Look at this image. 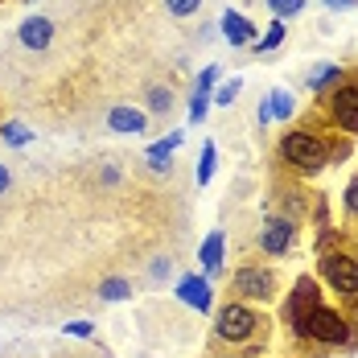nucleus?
<instances>
[{"instance_id": "1", "label": "nucleus", "mask_w": 358, "mask_h": 358, "mask_svg": "<svg viewBox=\"0 0 358 358\" xmlns=\"http://www.w3.org/2000/svg\"><path fill=\"white\" fill-rule=\"evenodd\" d=\"M215 346L231 350L239 358H255L264 355L268 346V317L255 309V305H243V301H227L215 309Z\"/></svg>"}, {"instance_id": "2", "label": "nucleus", "mask_w": 358, "mask_h": 358, "mask_svg": "<svg viewBox=\"0 0 358 358\" xmlns=\"http://www.w3.org/2000/svg\"><path fill=\"white\" fill-rule=\"evenodd\" d=\"M329 136L334 132H317V128H292L276 144V161L288 173L301 178H317L322 169H329Z\"/></svg>"}, {"instance_id": "3", "label": "nucleus", "mask_w": 358, "mask_h": 358, "mask_svg": "<svg viewBox=\"0 0 358 358\" xmlns=\"http://www.w3.org/2000/svg\"><path fill=\"white\" fill-rule=\"evenodd\" d=\"M309 346H322V350H358V317H350L342 305H317V313L309 317V334H305Z\"/></svg>"}, {"instance_id": "4", "label": "nucleus", "mask_w": 358, "mask_h": 358, "mask_svg": "<svg viewBox=\"0 0 358 358\" xmlns=\"http://www.w3.org/2000/svg\"><path fill=\"white\" fill-rule=\"evenodd\" d=\"M313 276H317V285L329 288L338 301H358V251L350 248V243L317 251Z\"/></svg>"}, {"instance_id": "5", "label": "nucleus", "mask_w": 358, "mask_h": 358, "mask_svg": "<svg viewBox=\"0 0 358 358\" xmlns=\"http://www.w3.org/2000/svg\"><path fill=\"white\" fill-rule=\"evenodd\" d=\"M280 292V276L276 268L268 264H239L231 272V301H243V305H255V309H268Z\"/></svg>"}, {"instance_id": "6", "label": "nucleus", "mask_w": 358, "mask_h": 358, "mask_svg": "<svg viewBox=\"0 0 358 358\" xmlns=\"http://www.w3.org/2000/svg\"><path fill=\"white\" fill-rule=\"evenodd\" d=\"M322 111L329 132L358 141V71L346 74V83H338L329 95H322Z\"/></svg>"}, {"instance_id": "7", "label": "nucleus", "mask_w": 358, "mask_h": 358, "mask_svg": "<svg viewBox=\"0 0 358 358\" xmlns=\"http://www.w3.org/2000/svg\"><path fill=\"white\" fill-rule=\"evenodd\" d=\"M317 305H322L317 276H296V285L288 288V296H285V325H288V334H292V342H305L309 317L317 313Z\"/></svg>"}, {"instance_id": "8", "label": "nucleus", "mask_w": 358, "mask_h": 358, "mask_svg": "<svg viewBox=\"0 0 358 358\" xmlns=\"http://www.w3.org/2000/svg\"><path fill=\"white\" fill-rule=\"evenodd\" d=\"M301 243V222L288 215H276V210H268L264 218V227L255 231V248L264 251V255H272V259H280L288 251Z\"/></svg>"}, {"instance_id": "9", "label": "nucleus", "mask_w": 358, "mask_h": 358, "mask_svg": "<svg viewBox=\"0 0 358 358\" xmlns=\"http://www.w3.org/2000/svg\"><path fill=\"white\" fill-rule=\"evenodd\" d=\"M178 301L185 309H198V313H215V285L202 276V272H185L178 280Z\"/></svg>"}, {"instance_id": "10", "label": "nucleus", "mask_w": 358, "mask_h": 358, "mask_svg": "<svg viewBox=\"0 0 358 358\" xmlns=\"http://www.w3.org/2000/svg\"><path fill=\"white\" fill-rule=\"evenodd\" d=\"M218 34H222V41H227L231 50H251L255 37H259V29H255V21H248L239 8H222V17H218Z\"/></svg>"}, {"instance_id": "11", "label": "nucleus", "mask_w": 358, "mask_h": 358, "mask_svg": "<svg viewBox=\"0 0 358 358\" xmlns=\"http://www.w3.org/2000/svg\"><path fill=\"white\" fill-rule=\"evenodd\" d=\"M17 41H21L25 50H34V54L50 50V41H54V21H50V17H37V13H29V17L17 25Z\"/></svg>"}, {"instance_id": "12", "label": "nucleus", "mask_w": 358, "mask_h": 358, "mask_svg": "<svg viewBox=\"0 0 358 358\" xmlns=\"http://www.w3.org/2000/svg\"><path fill=\"white\" fill-rule=\"evenodd\" d=\"M108 128L120 136H141V132H148V111L132 108V103H115L108 111Z\"/></svg>"}, {"instance_id": "13", "label": "nucleus", "mask_w": 358, "mask_h": 358, "mask_svg": "<svg viewBox=\"0 0 358 358\" xmlns=\"http://www.w3.org/2000/svg\"><path fill=\"white\" fill-rule=\"evenodd\" d=\"M346 74H350V71H346L342 62H317L313 71L305 74V91L322 99V95H329V91H334L338 83H346Z\"/></svg>"}, {"instance_id": "14", "label": "nucleus", "mask_w": 358, "mask_h": 358, "mask_svg": "<svg viewBox=\"0 0 358 358\" xmlns=\"http://www.w3.org/2000/svg\"><path fill=\"white\" fill-rule=\"evenodd\" d=\"M222 259H227V235L222 231H210L202 239V248H198V264H202V276L206 280L222 276Z\"/></svg>"}, {"instance_id": "15", "label": "nucleus", "mask_w": 358, "mask_h": 358, "mask_svg": "<svg viewBox=\"0 0 358 358\" xmlns=\"http://www.w3.org/2000/svg\"><path fill=\"white\" fill-rule=\"evenodd\" d=\"M181 141H185V132H169L165 141H152L148 144V169L152 173H173V152L181 148Z\"/></svg>"}, {"instance_id": "16", "label": "nucleus", "mask_w": 358, "mask_h": 358, "mask_svg": "<svg viewBox=\"0 0 358 358\" xmlns=\"http://www.w3.org/2000/svg\"><path fill=\"white\" fill-rule=\"evenodd\" d=\"M285 37H288V21H276V17H272V21L264 25V34L255 37V45H251V50H255L259 58H264V54H276V50L285 45Z\"/></svg>"}, {"instance_id": "17", "label": "nucleus", "mask_w": 358, "mask_h": 358, "mask_svg": "<svg viewBox=\"0 0 358 358\" xmlns=\"http://www.w3.org/2000/svg\"><path fill=\"white\" fill-rule=\"evenodd\" d=\"M268 108H272V120L276 124H288L296 115V95L285 91V87H276V91H268Z\"/></svg>"}, {"instance_id": "18", "label": "nucleus", "mask_w": 358, "mask_h": 358, "mask_svg": "<svg viewBox=\"0 0 358 358\" xmlns=\"http://www.w3.org/2000/svg\"><path fill=\"white\" fill-rule=\"evenodd\" d=\"M0 141L8 148H25V144H34V128H25L21 120H4L0 124Z\"/></svg>"}, {"instance_id": "19", "label": "nucleus", "mask_w": 358, "mask_h": 358, "mask_svg": "<svg viewBox=\"0 0 358 358\" xmlns=\"http://www.w3.org/2000/svg\"><path fill=\"white\" fill-rule=\"evenodd\" d=\"M128 296H132V280H128V276H108V280H99V301L115 305V301H128Z\"/></svg>"}, {"instance_id": "20", "label": "nucleus", "mask_w": 358, "mask_h": 358, "mask_svg": "<svg viewBox=\"0 0 358 358\" xmlns=\"http://www.w3.org/2000/svg\"><path fill=\"white\" fill-rule=\"evenodd\" d=\"M144 111H148V115H169V111H173V91H169V87H148Z\"/></svg>"}, {"instance_id": "21", "label": "nucleus", "mask_w": 358, "mask_h": 358, "mask_svg": "<svg viewBox=\"0 0 358 358\" xmlns=\"http://www.w3.org/2000/svg\"><path fill=\"white\" fill-rule=\"evenodd\" d=\"M215 165H218V148H215V141H206L202 144V157H198V185H210Z\"/></svg>"}, {"instance_id": "22", "label": "nucleus", "mask_w": 358, "mask_h": 358, "mask_svg": "<svg viewBox=\"0 0 358 358\" xmlns=\"http://www.w3.org/2000/svg\"><path fill=\"white\" fill-rule=\"evenodd\" d=\"M239 91H243V78L235 74V78L218 83V87H215V95H210V103H218V108H231V103L239 99Z\"/></svg>"}, {"instance_id": "23", "label": "nucleus", "mask_w": 358, "mask_h": 358, "mask_svg": "<svg viewBox=\"0 0 358 358\" xmlns=\"http://www.w3.org/2000/svg\"><path fill=\"white\" fill-rule=\"evenodd\" d=\"M268 4V13L276 17V21H292V17H301L305 13V4L309 0H264Z\"/></svg>"}, {"instance_id": "24", "label": "nucleus", "mask_w": 358, "mask_h": 358, "mask_svg": "<svg viewBox=\"0 0 358 358\" xmlns=\"http://www.w3.org/2000/svg\"><path fill=\"white\" fill-rule=\"evenodd\" d=\"M309 218H313V227H317V231H325V227H334V222H329V198H325V194H313V206H309Z\"/></svg>"}, {"instance_id": "25", "label": "nucleus", "mask_w": 358, "mask_h": 358, "mask_svg": "<svg viewBox=\"0 0 358 358\" xmlns=\"http://www.w3.org/2000/svg\"><path fill=\"white\" fill-rule=\"evenodd\" d=\"M206 111H210V95H189V124H202L206 120Z\"/></svg>"}, {"instance_id": "26", "label": "nucleus", "mask_w": 358, "mask_h": 358, "mask_svg": "<svg viewBox=\"0 0 358 358\" xmlns=\"http://www.w3.org/2000/svg\"><path fill=\"white\" fill-rule=\"evenodd\" d=\"M215 87H218V66H206V71L198 74L194 91H198V95H215Z\"/></svg>"}, {"instance_id": "27", "label": "nucleus", "mask_w": 358, "mask_h": 358, "mask_svg": "<svg viewBox=\"0 0 358 358\" xmlns=\"http://www.w3.org/2000/svg\"><path fill=\"white\" fill-rule=\"evenodd\" d=\"M165 8H169L173 17H194V13L202 8V0H165Z\"/></svg>"}, {"instance_id": "28", "label": "nucleus", "mask_w": 358, "mask_h": 358, "mask_svg": "<svg viewBox=\"0 0 358 358\" xmlns=\"http://www.w3.org/2000/svg\"><path fill=\"white\" fill-rule=\"evenodd\" d=\"M169 276H173V259H165V255H161V259H152V264H148V280H169Z\"/></svg>"}, {"instance_id": "29", "label": "nucleus", "mask_w": 358, "mask_h": 358, "mask_svg": "<svg viewBox=\"0 0 358 358\" xmlns=\"http://www.w3.org/2000/svg\"><path fill=\"white\" fill-rule=\"evenodd\" d=\"M66 334H71V338H95V322L78 317V322H71V325H66Z\"/></svg>"}, {"instance_id": "30", "label": "nucleus", "mask_w": 358, "mask_h": 358, "mask_svg": "<svg viewBox=\"0 0 358 358\" xmlns=\"http://www.w3.org/2000/svg\"><path fill=\"white\" fill-rule=\"evenodd\" d=\"M346 215L358 218V173L350 178V185H346Z\"/></svg>"}, {"instance_id": "31", "label": "nucleus", "mask_w": 358, "mask_h": 358, "mask_svg": "<svg viewBox=\"0 0 358 358\" xmlns=\"http://www.w3.org/2000/svg\"><path fill=\"white\" fill-rule=\"evenodd\" d=\"M325 8H329V13H355L358 8V0H322Z\"/></svg>"}, {"instance_id": "32", "label": "nucleus", "mask_w": 358, "mask_h": 358, "mask_svg": "<svg viewBox=\"0 0 358 358\" xmlns=\"http://www.w3.org/2000/svg\"><path fill=\"white\" fill-rule=\"evenodd\" d=\"M255 120H259V128H268V124H276V120H272V108H268V95L259 99V108H255Z\"/></svg>"}, {"instance_id": "33", "label": "nucleus", "mask_w": 358, "mask_h": 358, "mask_svg": "<svg viewBox=\"0 0 358 358\" xmlns=\"http://www.w3.org/2000/svg\"><path fill=\"white\" fill-rule=\"evenodd\" d=\"M8 185H13V173H8V165L0 161V194H8Z\"/></svg>"}, {"instance_id": "34", "label": "nucleus", "mask_w": 358, "mask_h": 358, "mask_svg": "<svg viewBox=\"0 0 358 358\" xmlns=\"http://www.w3.org/2000/svg\"><path fill=\"white\" fill-rule=\"evenodd\" d=\"M99 178H103V185H120V169H111V165H108Z\"/></svg>"}, {"instance_id": "35", "label": "nucleus", "mask_w": 358, "mask_h": 358, "mask_svg": "<svg viewBox=\"0 0 358 358\" xmlns=\"http://www.w3.org/2000/svg\"><path fill=\"white\" fill-rule=\"evenodd\" d=\"M21 4H34V0H21Z\"/></svg>"}]
</instances>
